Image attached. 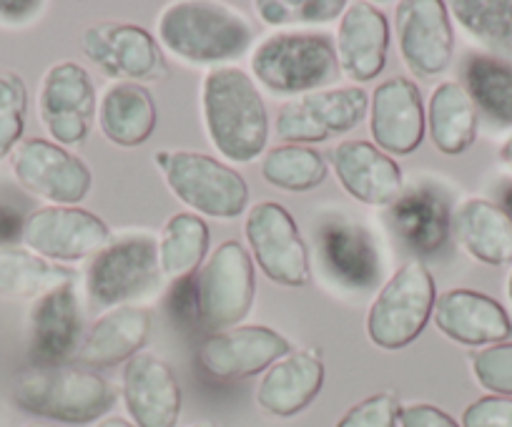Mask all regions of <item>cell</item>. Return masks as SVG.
<instances>
[{
	"label": "cell",
	"mask_w": 512,
	"mask_h": 427,
	"mask_svg": "<svg viewBox=\"0 0 512 427\" xmlns=\"http://www.w3.org/2000/svg\"><path fill=\"white\" fill-rule=\"evenodd\" d=\"M462 78L477 114H485L500 129H512V61L472 53L462 66Z\"/></svg>",
	"instance_id": "29"
},
{
	"label": "cell",
	"mask_w": 512,
	"mask_h": 427,
	"mask_svg": "<svg viewBox=\"0 0 512 427\" xmlns=\"http://www.w3.org/2000/svg\"><path fill=\"white\" fill-rule=\"evenodd\" d=\"M400 427H462L450 412L430 402H410L400 410Z\"/></svg>",
	"instance_id": "40"
},
{
	"label": "cell",
	"mask_w": 512,
	"mask_h": 427,
	"mask_svg": "<svg viewBox=\"0 0 512 427\" xmlns=\"http://www.w3.org/2000/svg\"><path fill=\"white\" fill-rule=\"evenodd\" d=\"M28 88L16 71H0V161L18 149L26 129Z\"/></svg>",
	"instance_id": "36"
},
{
	"label": "cell",
	"mask_w": 512,
	"mask_h": 427,
	"mask_svg": "<svg viewBox=\"0 0 512 427\" xmlns=\"http://www.w3.org/2000/svg\"><path fill=\"white\" fill-rule=\"evenodd\" d=\"M196 304L206 330L239 327L256 297L254 262L239 242H221L196 274Z\"/></svg>",
	"instance_id": "8"
},
{
	"label": "cell",
	"mask_w": 512,
	"mask_h": 427,
	"mask_svg": "<svg viewBox=\"0 0 512 427\" xmlns=\"http://www.w3.org/2000/svg\"><path fill=\"white\" fill-rule=\"evenodd\" d=\"M262 176L277 189L304 194L327 179V161L312 146L282 144L264 154Z\"/></svg>",
	"instance_id": "33"
},
{
	"label": "cell",
	"mask_w": 512,
	"mask_h": 427,
	"mask_svg": "<svg viewBox=\"0 0 512 427\" xmlns=\"http://www.w3.org/2000/svg\"><path fill=\"white\" fill-rule=\"evenodd\" d=\"M189 427H219V425H216V422H211V420H199V422H191Z\"/></svg>",
	"instance_id": "47"
},
{
	"label": "cell",
	"mask_w": 512,
	"mask_h": 427,
	"mask_svg": "<svg viewBox=\"0 0 512 427\" xmlns=\"http://www.w3.org/2000/svg\"><path fill=\"white\" fill-rule=\"evenodd\" d=\"M96 88L91 73L76 61L53 63L38 88V116L58 146L86 141L96 121Z\"/></svg>",
	"instance_id": "13"
},
{
	"label": "cell",
	"mask_w": 512,
	"mask_h": 427,
	"mask_svg": "<svg viewBox=\"0 0 512 427\" xmlns=\"http://www.w3.org/2000/svg\"><path fill=\"white\" fill-rule=\"evenodd\" d=\"M23 222L18 219V211L0 206V247H8L13 237H21Z\"/></svg>",
	"instance_id": "42"
},
{
	"label": "cell",
	"mask_w": 512,
	"mask_h": 427,
	"mask_svg": "<svg viewBox=\"0 0 512 427\" xmlns=\"http://www.w3.org/2000/svg\"><path fill=\"white\" fill-rule=\"evenodd\" d=\"M81 48L88 61L116 81H161L166 76L164 48L154 33L134 23H96L81 36Z\"/></svg>",
	"instance_id": "14"
},
{
	"label": "cell",
	"mask_w": 512,
	"mask_h": 427,
	"mask_svg": "<svg viewBox=\"0 0 512 427\" xmlns=\"http://www.w3.org/2000/svg\"><path fill=\"white\" fill-rule=\"evenodd\" d=\"M427 134L447 156H460L477 139V109L462 83L442 81L427 103Z\"/></svg>",
	"instance_id": "28"
},
{
	"label": "cell",
	"mask_w": 512,
	"mask_h": 427,
	"mask_svg": "<svg viewBox=\"0 0 512 427\" xmlns=\"http://www.w3.org/2000/svg\"><path fill=\"white\" fill-rule=\"evenodd\" d=\"M254 26L236 8L211 0L169 3L156 21V41L191 66H216L244 56L254 43Z\"/></svg>",
	"instance_id": "2"
},
{
	"label": "cell",
	"mask_w": 512,
	"mask_h": 427,
	"mask_svg": "<svg viewBox=\"0 0 512 427\" xmlns=\"http://www.w3.org/2000/svg\"><path fill=\"white\" fill-rule=\"evenodd\" d=\"M46 3L41 0H0V26L23 28L43 16Z\"/></svg>",
	"instance_id": "41"
},
{
	"label": "cell",
	"mask_w": 512,
	"mask_h": 427,
	"mask_svg": "<svg viewBox=\"0 0 512 427\" xmlns=\"http://www.w3.org/2000/svg\"><path fill=\"white\" fill-rule=\"evenodd\" d=\"M93 427H136V425L131 420H126V417L111 415V417H101Z\"/></svg>",
	"instance_id": "43"
},
{
	"label": "cell",
	"mask_w": 512,
	"mask_h": 427,
	"mask_svg": "<svg viewBox=\"0 0 512 427\" xmlns=\"http://www.w3.org/2000/svg\"><path fill=\"white\" fill-rule=\"evenodd\" d=\"M201 116L211 146L234 164H251L269 139V116L254 76L236 66L211 68L201 81Z\"/></svg>",
	"instance_id": "1"
},
{
	"label": "cell",
	"mask_w": 512,
	"mask_h": 427,
	"mask_svg": "<svg viewBox=\"0 0 512 427\" xmlns=\"http://www.w3.org/2000/svg\"><path fill=\"white\" fill-rule=\"evenodd\" d=\"M319 252L327 272L347 289H372L379 279V254L367 232L334 222L322 229Z\"/></svg>",
	"instance_id": "27"
},
{
	"label": "cell",
	"mask_w": 512,
	"mask_h": 427,
	"mask_svg": "<svg viewBox=\"0 0 512 427\" xmlns=\"http://www.w3.org/2000/svg\"><path fill=\"white\" fill-rule=\"evenodd\" d=\"M292 352L282 332L264 325H239L224 332H211L199 347V362L216 380H244L267 372Z\"/></svg>",
	"instance_id": "16"
},
{
	"label": "cell",
	"mask_w": 512,
	"mask_h": 427,
	"mask_svg": "<svg viewBox=\"0 0 512 427\" xmlns=\"http://www.w3.org/2000/svg\"><path fill=\"white\" fill-rule=\"evenodd\" d=\"M450 229L475 262L487 267L512 264V217L495 201L482 196L462 199L450 214Z\"/></svg>",
	"instance_id": "24"
},
{
	"label": "cell",
	"mask_w": 512,
	"mask_h": 427,
	"mask_svg": "<svg viewBox=\"0 0 512 427\" xmlns=\"http://www.w3.org/2000/svg\"><path fill=\"white\" fill-rule=\"evenodd\" d=\"M23 247L53 264L96 257L111 244V229L81 206H41L23 219Z\"/></svg>",
	"instance_id": "12"
},
{
	"label": "cell",
	"mask_w": 512,
	"mask_h": 427,
	"mask_svg": "<svg viewBox=\"0 0 512 427\" xmlns=\"http://www.w3.org/2000/svg\"><path fill=\"white\" fill-rule=\"evenodd\" d=\"M96 116L103 139L121 149L146 144L159 121L156 101L149 88L131 81L111 83L101 93Z\"/></svg>",
	"instance_id": "26"
},
{
	"label": "cell",
	"mask_w": 512,
	"mask_h": 427,
	"mask_svg": "<svg viewBox=\"0 0 512 427\" xmlns=\"http://www.w3.org/2000/svg\"><path fill=\"white\" fill-rule=\"evenodd\" d=\"M344 0H259L256 16L267 26H322L342 18Z\"/></svg>",
	"instance_id": "35"
},
{
	"label": "cell",
	"mask_w": 512,
	"mask_h": 427,
	"mask_svg": "<svg viewBox=\"0 0 512 427\" xmlns=\"http://www.w3.org/2000/svg\"><path fill=\"white\" fill-rule=\"evenodd\" d=\"M246 244L259 269L279 287L309 282V252L294 217L277 201H259L246 211Z\"/></svg>",
	"instance_id": "10"
},
{
	"label": "cell",
	"mask_w": 512,
	"mask_h": 427,
	"mask_svg": "<svg viewBox=\"0 0 512 427\" xmlns=\"http://www.w3.org/2000/svg\"><path fill=\"white\" fill-rule=\"evenodd\" d=\"M400 410L395 392H377L349 407L334 427H397Z\"/></svg>",
	"instance_id": "38"
},
{
	"label": "cell",
	"mask_w": 512,
	"mask_h": 427,
	"mask_svg": "<svg viewBox=\"0 0 512 427\" xmlns=\"http://www.w3.org/2000/svg\"><path fill=\"white\" fill-rule=\"evenodd\" d=\"M171 194L214 219H236L249 204V184L234 166L199 151H159L154 156Z\"/></svg>",
	"instance_id": "5"
},
{
	"label": "cell",
	"mask_w": 512,
	"mask_h": 427,
	"mask_svg": "<svg viewBox=\"0 0 512 427\" xmlns=\"http://www.w3.org/2000/svg\"><path fill=\"white\" fill-rule=\"evenodd\" d=\"M395 219L402 229V237L422 252H432L445 242L450 232V214L445 211L442 201L430 191L402 196L395 204Z\"/></svg>",
	"instance_id": "34"
},
{
	"label": "cell",
	"mask_w": 512,
	"mask_h": 427,
	"mask_svg": "<svg viewBox=\"0 0 512 427\" xmlns=\"http://www.w3.org/2000/svg\"><path fill=\"white\" fill-rule=\"evenodd\" d=\"M73 284L71 269L21 247H0V299H33Z\"/></svg>",
	"instance_id": "30"
},
{
	"label": "cell",
	"mask_w": 512,
	"mask_h": 427,
	"mask_svg": "<svg viewBox=\"0 0 512 427\" xmlns=\"http://www.w3.org/2000/svg\"><path fill=\"white\" fill-rule=\"evenodd\" d=\"M254 81L274 96H304L332 88L342 76L332 38L309 31H284L264 38L251 56Z\"/></svg>",
	"instance_id": "4"
},
{
	"label": "cell",
	"mask_w": 512,
	"mask_h": 427,
	"mask_svg": "<svg viewBox=\"0 0 512 427\" xmlns=\"http://www.w3.org/2000/svg\"><path fill=\"white\" fill-rule=\"evenodd\" d=\"M507 297H510V304H512V269H510V277H507Z\"/></svg>",
	"instance_id": "48"
},
{
	"label": "cell",
	"mask_w": 512,
	"mask_h": 427,
	"mask_svg": "<svg viewBox=\"0 0 512 427\" xmlns=\"http://www.w3.org/2000/svg\"><path fill=\"white\" fill-rule=\"evenodd\" d=\"M435 279L420 259L402 264L367 312V337L382 350H405L425 332L435 309Z\"/></svg>",
	"instance_id": "6"
},
{
	"label": "cell",
	"mask_w": 512,
	"mask_h": 427,
	"mask_svg": "<svg viewBox=\"0 0 512 427\" xmlns=\"http://www.w3.org/2000/svg\"><path fill=\"white\" fill-rule=\"evenodd\" d=\"M369 114V96L359 86H332L289 98L277 111V136L284 144H319L357 129Z\"/></svg>",
	"instance_id": "9"
},
{
	"label": "cell",
	"mask_w": 512,
	"mask_h": 427,
	"mask_svg": "<svg viewBox=\"0 0 512 427\" xmlns=\"http://www.w3.org/2000/svg\"><path fill=\"white\" fill-rule=\"evenodd\" d=\"M159 267L169 279H186L209 254V224L199 214H174L159 234Z\"/></svg>",
	"instance_id": "31"
},
{
	"label": "cell",
	"mask_w": 512,
	"mask_h": 427,
	"mask_svg": "<svg viewBox=\"0 0 512 427\" xmlns=\"http://www.w3.org/2000/svg\"><path fill=\"white\" fill-rule=\"evenodd\" d=\"M369 131L387 156H407L427 134V114L417 83L397 76L379 83L369 96Z\"/></svg>",
	"instance_id": "17"
},
{
	"label": "cell",
	"mask_w": 512,
	"mask_h": 427,
	"mask_svg": "<svg viewBox=\"0 0 512 427\" xmlns=\"http://www.w3.org/2000/svg\"><path fill=\"white\" fill-rule=\"evenodd\" d=\"M159 244L151 234H126L108 244L88 264L86 289L98 307H123L149 297L161 284Z\"/></svg>",
	"instance_id": "7"
},
{
	"label": "cell",
	"mask_w": 512,
	"mask_h": 427,
	"mask_svg": "<svg viewBox=\"0 0 512 427\" xmlns=\"http://www.w3.org/2000/svg\"><path fill=\"white\" fill-rule=\"evenodd\" d=\"M13 400L21 410L43 417L48 422H86L101 420L111 410V385L96 370L73 365L28 367L13 385Z\"/></svg>",
	"instance_id": "3"
},
{
	"label": "cell",
	"mask_w": 512,
	"mask_h": 427,
	"mask_svg": "<svg viewBox=\"0 0 512 427\" xmlns=\"http://www.w3.org/2000/svg\"><path fill=\"white\" fill-rule=\"evenodd\" d=\"M432 319L437 330L457 345L490 347L512 335V322L505 307L477 289L455 287L437 294Z\"/></svg>",
	"instance_id": "20"
},
{
	"label": "cell",
	"mask_w": 512,
	"mask_h": 427,
	"mask_svg": "<svg viewBox=\"0 0 512 427\" xmlns=\"http://www.w3.org/2000/svg\"><path fill=\"white\" fill-rule=\"evenodd\" d=\"M11 171L21 189L46 206H78L93 184L86 161L48 139L21 141L11 154Z\"/></svg>",
	"instance_id": "11"
},
{
	"label": "cell",
	"mask_w": 512,
	"mask_h": 427,
	"mask_svg": "<svg viewBox=\"0 0 512 427\" xmlns=\"http://www.w3.org/2000/svg\"><path fill=\"white\" fill-rule=\"evenodd\" d=\"M450 16L462 31L490 51V56L512 58V0H455Z\"/></svg>",
	"instance_id": "32"
},
{
	"label": "cell",
	"mask_w": 512,
	"mask_h": 427,
	"mask_svg": "<svg viewBox=\"0 0 512 427\" xmlns=\"http://www.w3.org/2000/svg\"><path fill=\"white\" fill-rule=\"evenodd\" d=\"M26 427H61V425H58V422H48V420H33V422H28Z\"/></svg>",
	"instance_id": "46"
},
{
	"label": "cell",
	"mask_w": 512,
	"mask_h": 427,
	"mask_svg": "<svg viewBox=\"0 0 512 427\" xmlns=\"http://www.w3.org/2000/svg\"><path fill=\"white\" fill-rule=\"evenodd\" d=\"M329 164L344 191L362 204L390 206L402 199L405 176L400 164L369 141H339L329 151Z\"/></svg>",
	"instance_id": "19"
},
{
	"label": "cell",
	"mask_w": 512,
	"mask_h": 427,
	"mask_svg": "<svg viewBox=\"0 0 512 427\" xmlns=\"http://www.w3.org/2000/svg\"><path fill=\"white\" fill-rule=\"evenodd\" d=\"M502 209H505L507 214L512 217V189H507L505 196H502Z\"/></svg>",
	"instance_id": "45"
},
{
	"label": "cell",
	"mask_w": 512,
	"mask_h": 427,
	"mask_svg": "<svg viewBox=\"0 0 512 427\" xmlns=\"http://www.w3.org/2000/svg\"><path fill=\"white\" fill-rule=\"evenodd\" d=\"M472 377L490 395L512 397V342L482 347L470 360Z\"/></svg>",
	"instance_id": "37"
},
{
	"label": "cell",
	"mask_w": 512,
	"mask_h": 427,
	"mask_svg": "<svg viewBox=\"0 0 512 427\" xmlns=\"http://www.w3.org/2000/svg\"><path fill=\"white\" fill-rule=\"evenodd\" d=\"M324 362L314 350H297L274 362L256 387V405L274 417L307 410L324 385Z\"/></svg>",
	"instance_id": "23"
},
{
	"label": "cell",
	"mask_w": 512,
	"mask_h": 427,
	"mask_svg": "<svg viewBox=\"0 0 512 427\" xmlns=\"http://www.w3.org/2000/svg\"><path fill=\"white\" fill-rule=\"evenodd\" d=\"M121 392L136 427H176L181 417V385L164 357L139 352L123 365Z\"/></svg>",
	"instance_id": "18"
},
{
	"label": "cell",
	"mask_w": 512,
	"mask_h": 427,
	"mask_svg": "<svg viewBox=\"0 0 512 427\" xmlns=\"http://www.w3.org/2000/svg\"><path fill=\"white\" fill-rule=\"evenodd\" d=\"M28 332L31 360L36 367L66 365L68 357H76L81 337V304L73 284H63L33 302Z\"/></svg>",
	"instance_id": "22"
},
{
	"label": "cell",
	"mask_w": 512,
	"mask_h": 427,
	"mask_svg": "<svg viewBox=\"0 0 512 427\" xmlns=\"http://www.w3.org/2000/svg\"><path fill=\"white\" fill-rule=\"evenodd\" d=\"M151 332V314L136 304H123L103 312L78 345L76 360L81 367H113L139 355Z\"/></svg>",
	"instance_id": "25"
},
{
	"label": "cell",
	"mask_w": 512,
	"mask_h": 427,
	"mask_svg": "<svg viewBox=\"0 0 512 427\" xmlns=\"http://www.w3.org/2000/svg\"><path fill=\"white\" fill-rule=\"evenodd\" d=\"M397 43L407 71L417 78L445 73L455 53V31L447 3L442 0H405L395 16Z\"/></svg>",
	"instance_id": "15"
},
{
	"label": "cell",
	"mask_w": 512,
	"mask_h": 427,
	"mask_svg": "<svg viewBox=\"0 0 512 427\" xmlns=\"http://www.w3.org/2000/svg\"><path fill=\"white\" fill-rule=\"evenodd\" d=\"M500 164L512 174V136L500 146Z\"/></svg>",
	"instance_id": "44"
},
{
	"label": "cell",
	"mask_w": 512,
	"mask_h": 427,
	"mask_svg": "<svg viewBox=\"0 0 512 427\" xmlns=\"http://www.w3.org/2000/svg\"><path fill=\"white\" fill-rule=\"evenodd\" d=\"M462 427H512V397L485 395L462 412Z\"/></svg>",
	"instance_id": "39"
},
{
	"label": "cell",
	"mask_w": 512,
	"mask_h": 427,
	"mask_svg": "<svg viewBox=\"0 0 512 427\" xmlns=\"http://www.w3.org/2000/svg\"><path fill=\"white\" fill-rule=\"evenodd\" d=\"M390 48V23L372 3H347L337 28V61L342 76L367 83L382 73Z\"/></svg>",
	"instance_id": "21"
}]
</instances>
